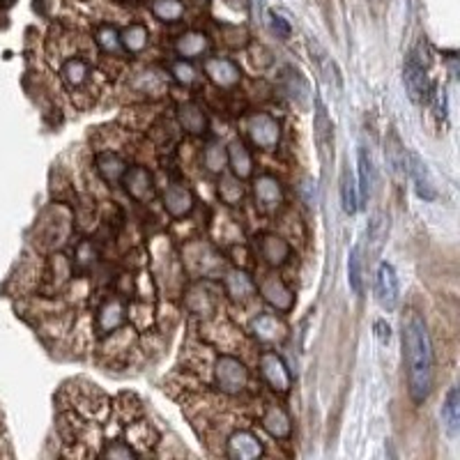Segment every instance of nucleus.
I'll use <instances>...</instances> for the list:
<instances>
[{"label": "nucleus", "instance_id": "nucleus-1", "mask_svg": "<svg viewBox=\"0 0 460 460\" xmlns=\"http://www.w3.org/2000/svg\"><path fill=\"white\" fill-rule=\"evenodd\" d=\"M403 350L410 396L417 405H422L433 391V346L426 322L419 313H410V318L403 322Z\"/></svg>", "mask_w": 460, "mask_h": 460}, {"label": "nucleus", "instance_id": "nucleus-2", "mask_svg": "<svg viewBox=\"0 0 460 460\" xmlns=\"http://www.w3.org/2000/svg\"><path fill=\"white\" fill-rule=\"evenodd\" d=\"M214 378H217V385L221 391L226 394H242L244 387L249 383V370L242 364L240 359L223 355L217 359V366H214Z\"/></svg>", "mask_w": 460, "mask_h": 460}, {"label": "nucleus", "instance_id": "nucleus-3", "mask_svg": "<svg viewBox=\"0 0 460 460\" xmlns=\"http://www.w3.org/2000/svg\"><path fill=\"white\" fill-rule=\"evenodd\" d=\"M247 134L260 150H274L281 141V124L267 113H251L247 120Z\"/></svg>", "mask_w": 460, "mask_h": 460}, {"label": "nucleus", "instance_id": "nucleus-4", "mask_svg": "<svg viewBox=\"0 0 460 460\" xmlns=\"http://www.w3.org/2000/svg\"><path fill=\"white\" fill-rule=\"evenodd\" d=\"M403 81L407 87L410 100L422 104L428 95V74H426V65L422 60V55L417 51H410L405 58V67H403Z\"/></svg>", "mask_w": 460, "mask_h": 460}, {"label": "nucleus", "instance_id": "nucleus-5", "mask_svg": "<svg viewBox=\"0 0 460 460\" xmlns=\"http://www.w3.org/2000/svg\"><path fill=\"white\" fill-rule=\"evenodd\" d=\"M260 373L265 378V383L277 391V394H288L292 378L288 366L283 364V359L277 352H262L260 355Z\"/></svg>", "mask_w": 460, "mask_h": 460}, {"label": "nucleus", "instance_id": "nucleus-6", "mask_svg": "<svg viewBox=\"0 0 460 460\" xmlns=\"http://www.w3.org/2000/svg\"><path fill=\"white\" fill-rule=\"evenodd\" d=\"M120 182L124 184V191L129 193L134 200L148 203L154 198V178L148 169H143V166H132V169H127Z\"/></svg>", "mask_w": 460, "mask_h": 460}, {"label": "nucleus", "instance_id": "nucleus-7", "mask_svg": "<svg viewBox=\"0 0 460 460\" xmlns=\"http://www.w3.org/2000/svg\"><path fill=\"white\" fill-rule=\"evenodd\" d=\"M203 70L208 74L210 81L217 87H223V90H232V87L240 85L242 81L240 67L232 60H228V58H208V60L203 63Z\"/></svg>", "mask_w": 460, "mask_h": 460}, {"label": "nucleus", "instance_id": "nucleus-8", "mask_svg": "<svg viewBox=\"0 0 460 460\" xmlns=\"http://www.w3.org/2000/svg\"><path fill=\"white\" fill-rule=\"evenodd\" d=\"M375 299L385 311H394L398 304V277H396V269L391 267L389 262H383V265L378 267Z\"/></svg>", "mask_w": 460, "mask_h": 460}, {"label": "nucleus", "instance_id": "nucleus-9", "mask_svg": "<svg viewBox=\"0 0 460 460\" xmlns=\"http://www.w3.org/2000/svg\"><path fill=\"white\" fill-rule=\"evenodd\" d=\"M258 288H260V295L265 297L274 309H279L283 313L290 311L292 304H295V295H292V290L277 277V274H267V277L260 281Z\"/></svg>", "mask_w": 460, "mask_h": 460}, {"label": "nucleus", "instance_id": "nucleus-10", "mask_svg": "<svg viewBox=\"0 0 460 460\" xmlns=\"http://www.w3.org/2000/svg\"><path fill=\"white\" fill-rule=\"evenodd\" d=\"M265 454L260 439L249 430H237L228 437V456L232 460H253Z\"/></svg>", "mask_w": 460, "mask_h": 460}, {"label": "nucleus", "instance_id": "nucleus-11", "mask_svg": "<svg viewBox=\"0 0 460 460\" xmlns=\"http://www.w3.org/2000/svg\"><path fill=\"white\" fill-rule=\"evenodd\" d=\"M407 173L412 175L414 180V189H417V196L424 200H435L437 198V191H435V184H433V178H430V173L426 169V164L422 161V156L410 152V164H407Z\"/></svg>", "mask_w": 460, "mask_h": 460}, {"label": "nucleus", "instance_id": "nucleus-12", "mask_svg": "<svg viewBox=\"0 0 460 460\" xmlns=\"http://www.w3.org/2000/svg\"><path fill=\"white\" fill-rule=\"evenodd\" d=\"M164 208L175 219H182L193 210V193L182 184H171L164 193Z\"/></svg>", "mask_w": 460, "mask_h": 460}, {"label": "nucleus", "instance_id": "nucleus-13", "mask_svg": "<svg viewBox=\"0 0 460 460\" xmlns=\"http://www.w3.org/2000/svg\"><path fill=\"white\" fill-rule=\"evenodd\" d=\"M210 37L205 33H198V31H191V33H184L182 37H178V42H175V51L178 55H182L184 60H191V58H200L210 51Z\"/></svg>", "mask_w": 460, "mask_h": 460}, {"label": "nucleus", "instance_id": "nucleus-14", "mask_svg": "<svg viewBox=\"0 0 460 460\" xmlns=\"http://www.w3.org/2000/svg\"><path fill=\"white\" fill-rule=\"evenodd\" d=\"M228 166H230V171L235 178H240V180H247L251 178V173H253V159H251V152L249 148L244 145L242 141H232L228 145Z\"/></svg>", "mask_w": 460, "mask_h": 460}, {"label": "nucleus", "instance_id": "nucleus-15", "mask_svg": "<svg viewBox=\"0 0 460 460\" xmlns=\"http://www.w3.org/2000/svg\"><path fill=\"white\" fill-rule=\"evenodd\" d=\"M178 120H180L182 129L187 134H191V136H203L205 132H208V117H205L200 106L193 104V102H187V104L180 106V109H178Z\"/></svg>", "mask_w": 460, "mask_h": 460}, {"label": "nucleus", "instance_id": "nucleus-16", "mask_svg": "<svg viewBox=\"0 0 460 460\" xmlns=\"http://www.w3.org/2000/svg\"><path fill=\"white\" fill-rule=\"evenodd\" d=\"M290 244L283 237H277V235H265L260 240V256L272 267H281L290 258Z\"/></svg>", "mask_w": 460, "mask_h": 460}, {"label": "nucleus", "instance_id": "nucleus-17", "mask_svg": "<svg viewBox=\"0 0 460 460\" xmlns=\"http://www.w3.org/2000/svg\"><path fill=\"white\" fill-rule=\"evenodd\" d=\"M251 329H253V334H256L260 341H265V343H277V341L286 336V325H283L277 316H272V313H262V316H258L251 322Z\"/></svg>", "mask_w": 460, "mask_h": 460}, {"label": "nucleus", "instance_id": "nucleus-18", "mask_svg": "<svg viewBox=\"0 0 460 460\" xmlns=\"http://www.w3.org/2000/svg\"><path fill=\"white\" fill-rule=\"evenodd\" d=\"M124 322V304L120 299H106L104 306L97 313V329L102 334H109L115 331Z\"/></svg>", "mask_w": 460, "mask_h": 460}, {"label": "nucleus", "instance_id": "nucleus-19", "mask_svg": "<svg viewBox=\"0 0 460 460\" xmlns=\"http://www.w3.org/2000/svg\"><path fill=\"white\" fill-rule=\"evenodd\" d=\"M97 173L102 175V180L106 182H120L122 180V175L127 171V164L120 154H115V152H100L97 154Z\"/></svg>", "mask_w": 460, "mask_h": 460}, {"label": "nucleus", "instance_id": "nucleus-20", "mask_svg": "<svg viewBox=\"0 0 460 460\" xmlns=\"http://www.w3.org/2000/svg\"><path fill=\"white\" fill-rule=\"evenodd\" d=\"M357 164H359V203H366L368 196L373 193V184H375V169H373V159H370V152L361 145L357 152Z\"/></svg>", "mask_w": 460, "mask_h": 460}, {"label": "nucleus", "instance_id": "nucleus-21", "mask_svg": "<svg viewBox=\"0 0 460 460\" xmlns=\"http://www.w3.org/2000/svg\"><path fill=\"white\" fill-rule=\"evenodd\" d=\"M262 426H265V430L272 437H279V439H286L292 430L290 417L286 414V410L277 407V405L265 410V414H262Z\"/></svg>", "mask_w": 460, "mask_h": 460}, {"label": "nucleus", "instance_id": "nucleus-22", "mask_svg": "<svg viewBox=\"0 0 460 460\" xmlns=\"http://www.w3.org/2000/svg\"><path fill=\"white\" fill-rule=\"evenodd\" d=\"M253 191H256V198L267 205V208H274V205H279L283 200V189L277 178H272V175H260L253 184Z\"/></svg>", "mask_w": 460, "mask_h": 460}, {"label": "nucleus", "instance_id": "nucleus-23", "mask_svg": "<svg viewBox=\"0 0 460 460\" xmlns=\"http://www.w3.org/2000/svg\"><path fill=\"white\" fill-rule=\"evenodd\" d=\"M150 42V33L143 23H132L120 33V44L127 53H141Z\"/></svg>", "mask_w": 460, "mask_h": 460}, {"label": "nucleus", "instance_id": "nucleus-24", "mask_svg": "<svg viewBox=\"0 0 460 460\" xmlns=\"http://www.w3.org/2000/svg\"><path fill=\"white\" fill-rule=\"evenodd\" d=\"M442 422L449 430V435L456 437L460 430V391L458 387H454L446 394V400L442 405Z\"/></svg>", "mask_w": 460, "mask_h": 460}, {"label": "nucleus", "instance_id": "nucleus-25", "mask_svg": "<svg viewBox=\"0 0 460 460\" xmlns=\"http://www.w3.org/2000/svg\"><path fill=\"white\" fill-rule=\"evenodd\" d=\"M226 290L232 299H247L253 290H256V283L251 281V277L247 272L235 269L226 277Z\"/></svg>", "mask_w": 460, "mask_h": 460}, {"label": "nucleus", "instance_id": "nucleus-26", "mask_svg": "<svg viewBox=\"0 0 460 460\" xmlns=\"http://www.w3.org/2000/svg\"><path fill=\"white\" fill-rule=\"evenodd\" d=\"M87 74H90V65H87L83 58H70L63 70H60V76L63 81L70 85V87H78L87 81Z\"/></svg>", "mask_w": 460, "mask_h": 460}, {"label": "nucleus", "instance_id": "nucleus-27", "mask_svg": "<svg viewBox=\"0 0 460 460\" xmlns=\"http://www.w3.org/2000/svg\"><path fill=\"white\" fill-rule=\"evenodd\" d=\"M341 205H343L346 214H355L359 210V196H357V184L352 173L348 169L341 171Z\"/></svg>", "mask_w": 460, "mask_h": 460}, {"label": "nucleus", "instance_id": "nucleus-28", "mask_svg": "<svg viewBox=\"0 0 460 460\" xmlns=\"http://www.w3.org/2000/svg\"><path fill=\"white\" fill-rule=\"evenodd\" d=\"M152 14L164 23L180 21L184 14L182 0H152Z\"/></svg>", "mask_w": 460, "mask_h": 460}, {"label": "nucleus", "instance_id": "nucleus-29", "mask_svg": "<svg viewBox=\"0 0 460 460\" xmlns=\"http://www.w3.org/2000/svg\"><path fill=\"white\" fill-rule=\"evenodd\" d=\"M203 164H205V169H208L210 173L221 175L223 169H226V164H228L226 148H221L219 143H210L208 148H205V152H203Z\"/></svg>", "mask_w": 460, "mask_h": 460}, {"label": "nucleus", "instance_id": "nucleus-30", "mask_svg": "<svg viewBox=\"0 0 460 460\" xmlns=\"http://www.w3.org/2000/svg\"><path fill=\"white\" fill-rule=\"evenodd\" d=\"M95 39H97V44H100V48L104 53H117L122 48L120 33H117L113 26H100V28H97V33H95Z\"/></svg>", "mask_w": 460, "mask_h": 460}, {"label": "nucleus", "instance_id": "nucleus-31", "mask_svg": "<svg viewBox=\"0 0 460 460\" xmlns=\"http://www.w3.org/2000/svg\"><path fill=\"white\" fill-rule=\"evenodd\" d=\"M316 106H318V111H316V136H318L320 150L325 152L329 148V139H331V122H329V117L325 113V106H322L320 100L316 102Z\"/></svg>", "mask_w": 460, "mask_h": 460}, {"label": "nucleus", "instance_id": "nucleus-32", "mask_svg": "<svg viewBox=\"0 0 460 460\" xmlns=\"http://www.w3.org/2000/svg\"><path fill=\"white\" fill-rule=\"evenodd\" d=\"M219 196H221V200L228 203V205L240 203L242 196H244V189H242V184H240V178H235V175H226V178H221Z\"/></svg>", "mask_w": 460, "mask_h": 460}, {"label": "nucleus", "instance_id": "nucleus-33", "mask_svg": "<svg viewBox=\"0 0 460 460\" xmlns=\"http://www.w3.org/2000/svg\"><path fill=\"white\" fill-rule=\"evenodd\" d=\"M288 83H286V90H288V95L295 100L297 104H304L306 102V92H309V87H306V81L304 78L299 76V72H288Z\"/></svg>", "mask_w": 460, "mask_h": 460}, {"label": "nucleus", "instance_id": "nucleus-34", "mask_svg": "<svg viewBox=\"0 0 460 460\" xmlns=\"http://www.w3.org/2000/svg\"><path fill=\"white\" fill-rule=\"evenodd\" d=\"M348 279L355 292H361V247H355L350 251L348 260Z\"/></svg>", "mask_w": 460, "mask_h": 460}, {"label": "nucleus", "instance_id": "nucleus-35", "mask_svg": "<svg viewBox=\"0 0 460 460\" xmlns=\"http://www.w3.org/2000/svg\"><path fill=\"white\" fill-rule=\"evenodd\" d=\"M385 152H387V159L391 164V169H394L396 173L405 171V152H403V148H400L396 134L389 136V143H387V150Z\"/></svg>", "mask_w": 460, "mask_h": 460}, {"label": "nucleus", "instance_id": "nucleus-36", "mask_svg": "<svg viewBox=\"0 0 460 460\" xmlns=\"http://www.w3.org/2000/svg\"><path fill=\"white\" fill-rule=\"evenodd\" d=\"M102 456H104V458H111V460H127V458H136L139 454H136L129 444H124V442H113L111 446H106V451H104Z\"/></svg>", "mask_w": 460, "mask_h": 460}, {"label": "nucleus", "instance_id": "nucleus-37", "mask_svg": "<svg viewBox=\"0 0 460 460\" xmlns=\"http://www.w3.org/2000/svg\"><path fill=\"white\" fill-rule=\"evenodd\" d=\"M171 72H173V76L178 78L180 83H184V85L193 83V78H196V72H193V67H191L189 63H184V60H178V63H173V65H171Z\"/></svg>", "mask_w": 460, "mask_h": 460}, {"label": "nucleus", "instance_id": "nucleus-38", "mask_svg": "<svg viewBox=\"0 0 460 460\" xmlns=\"http://www.w3.org/2000/svg\"><path fill=\"white\" fill-rule=\"evenodd\" d=\"M269 18H272V31L277 33L281 39H288L290 37V23L286 21V18L279 16V14H272Z\"/></svg>", "mask_w": 460, "mask_h": 460}, {"label": "nucleus", "instance_id": "nucleus-39", "mask_svg": "<svg viewBox=\"0 0 460 460\" xmlns=\"http://www.w3.org/2000/svg\"><path fill=\"white\" fill-rule=\"evenodd\" d=\"M375 336H378V341H383V343H387V341L391 338V329H389V325L385 320L375 322Z\"/></svg>", "mask_w": 460, "mask_h": 460}, {"label": "nucleus", "instance_id": "nucleus-40", "mask_svg": "<svg viewBox=\"0 0 460 460\" xmlns=\"http://www.w3.org/2000/svg\"><path fill=\"white\" fill-rule=\"evenodd\" d=\"M9 5H14V0H0V7H9Z\"/></svg>", "mask_w": 460, "mask_h": 460}, {"label": "nucleus", "instance_id": "nucleus-41", "mask_svg": "<svg viewBox=\"0 0 460 460\" xmlns=\"http://www.w3.org/2000/svg\"><path fill=\"white\" fill-rule=\"evenodd\" d=\"M132 3H136V0H132Z\"/></svg>", "mask_w": 460, "mask_h": 460}]
</instances>
